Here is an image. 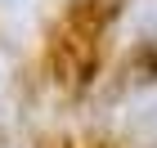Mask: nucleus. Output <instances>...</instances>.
<instances>
[{"instance_id":"nucleus-1","label":"nucleus","mask_w":157,"mask_h":148,"mask_svg":"<svg viewBox=\"0 0 157 148\" xmlns=\"http://www.w3.org/2000/svg\"><path fill=\"white\" fill-rule=\"evenodd\" d=\"M36 9H40V0H0V27L27 32L36 23Z\"/></svg>"},{"instance_id":"nucleus-2","label":"nucleus","mask_w":157,"mask_h":148,"mask_svg":"<svg viewBox=\"0 0 157 148\" xmlns=\"http://www.w3.org/2000/svg\"><path fill=\"white\" fill-rule=\"evenodd\" d=\"M157 27V0H135L130 13H126V32H139V36H148Z\"/></svg>"},{"instance_id":"nucleus-3","label":"nucleus","mask_w":157,"mask_h":148,"mask_svg":"<svg viewBox=\"0 0 157 148\" xmlns=\"http://www.w3.org/2000/svg\"><path fill=\"white\" fill-rule=\"evenodd\" d=\"M13 121V72H9V59L0 54V130Z\"/></svg>"}]
</instances>
